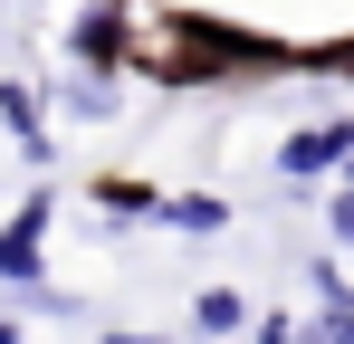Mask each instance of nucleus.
<instances>
[{
  "mask_svg": "<svg viewBox=\"0 0 354 344\" xmlns=\"http://www.w3.org/2000/svg\"><path fill=\"white\" fill-rule=\"evenodd\" d=\"M173 57L192 77H221V67H278L288 48H268V39H239V29H211V19H182L173 29Z\"/></svg>",
  "mask_w": 354,
  "mask_h": 344,
  "instance_id": "obj_1",
  "label": "nucleus"
},
{
  "mask_svg": "<svg viewBox=\"0 0 354 344\" xmlns=\"http://www.w3.org/2000/svg\"><path fill=\"white\" fill-rule=\"evenodd\" d=\"M345 153H354V115H335V124L288 134V144H278V172H288V182H316V172H335Z\"/></svg>",
  "mask_w": 354,
  "mask_h": 344,
  "instance_id": "obj_2",
  "label": "nucleus"
},
{
  "mask_svg": "<svg viewBox=\"0 0 354 344\" xmlns=\"http://www.w3.org/2000/svg\"><path fill=\"white\" fill-rule=\"evenodd\" d=\"M39 249H48V191L0 229V278H10V287H39Z\"/></svg>",
  "mask_w": 354,
  "mask_h": 344,
  "instance_id": "obj_3",
  "label": "nucleus"
},
{
  "mask_svg": "<svg viewBox=\"0 0 354 344\" xmlns=\"http://www.w3.org/2000/svg\"><path fill=\"white\" fill-rule=\"evenodd\" d=\"M306 287L326 296V316H316V335H326V344H354V287L335 278V258H316V268H306Z\"/></svg>",
  "mask_w": 354,
  "mask_h": 344,
  "instance_id": "obj_4",
  "label": "nucleus"
},
{
  "mask_svg": "<svg viewBox=\"0 0 354 344\" xmlns=\"http://www.w3.org/2000/svg\"><path fill=\"white\" fill-rule=\"evenodd\" d=\"M77 57H86V67H115L124 57V10L115 0H96V10L77 19Z\"/></svg>",
  "mask_w": 354,
  "mask_h": 344,
  "instance_id": "obj_5",
  "label": "nucleus"
},
{
  "mask_svg": "<svg viewBox=\"0 0 354 344\" xmlns=\"http://www.w3.org/2000/svg\"><path fill=\"white\" fill-rule=\"evenodd\" d=\"M0 124L29 144V163H48V124H39V96L29 86H0Z\"/></svg>",
  "mask_w": 354,
  "mask_h": 344,
  "instance_id": "obj_6",
  "label": "nucleus"
},
{
  "mask_svg": "<svg viewBox=\"0 0 354 344\" xmlns=\"http://www.w3.org/2000/svg\"><path fill=\"white\" fill-rule=\"evenodd\" d=\"M192 325H201V335H239V325H249V306H239L230 287H201V296H192Z\"/></svg>",
  "mask_w": 354,
  "mask_h": 344,
  "instance_id": "obj_7",
  "label": "nucleus"
},
{
  "mask_svg": "<svg viewBox=\"0 0 354 344\" xmlns=\"http://www.w3.org/2000/svg\"><path fill=\"white\" fill-rule=\"evenodd\" d=\"M163 220H173V229H221L230 211H221L211 191H182V201H163Z\"/></svg>",
  "mask_w": 354,
  "mask_h": 344,
  "instance_id": "obj_8",
  "label": "nucleus"
},
{
  "mask_svg": "<svg viewBox=\"0 0 354 344\" xmlns=\"http://www.w3.org/2000/svg\"><path fill=\"white\" fill-rule=\"evenodd\" d=\"M96 201H106V211H153V191H144V182H106Z\"/></svg>",
  "mask_w": 354,
  "mask_h": 344,
  "instance_id": "obj_9",
  "label": "nucleus"
},
{
  "mask_svg": "<svg viewBox=\"0 0 354 344\" xmlns=\"http://www.w3.org/2000/svg\"><path fill=\"white\" fill-rule=\"evenodd\" d=\"M335 239L354 249V182H345V201H335Z\"/></svg>",
  "mask_w": 354,
  "mask_h": 344,
  "instance_id": "obj_10",
  "label": "nucleus"
},
{
  "mask_svg": "<svg viewBox=\"0 0 354 344\" xmlns=\"http://www.w3.org/2000/svg\"><path fill=\"white\" fill-rule=\"evenodd\" d=\"M106 344H163V335H106Z\"/></svg>",
  "mask_w": 354,
  "mask_h": 344,
  "instance_id": "obj_11",
  "label": "nucleus"
},
{
  "mask_svg": "<svg viewBox=\"0 0 354 344\" xmlns=\"http://www.w3.org/2000/svg\"><path fill=\"white\" fill-rule=\"evenodd\" d=\"M345 182H354V153H345Z\"/></svg>",
  "mask_w": 354,
  "mask_h": 344,
  "instance_id": "obj_12",
  "label": "nucleus"
},
{
  "mask_svg": "<svg viewBox=\"0 0 354 344\" xmlns=\"http://www.w3.org/2000/svg\"><path fill=\"white\" fill-rule=\"evenodd\" d=\"M0 344H10V325H0Z\"/></svg>",
  "mask_w": 354,
  "mask_h": 344,
  "instance_id": "obj_13",
  "label": "nucleus"
}]
</instances>
